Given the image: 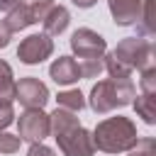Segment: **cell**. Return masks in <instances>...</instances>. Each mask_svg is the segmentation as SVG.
Returning a JSON list of instances; mask_svg holds the SVG:
<instances>
[{"label": "cell", "instance_id": "1", "mask_svg": "<svg viewBox=\"0 0 156 156\" xmlns=\"http://www.w3.org/2000/svg\"><path fill=\"white\" fill-rule=\"evenodd\" d=\"M136 139H139L136 124L122 115L107 117L98 122V127L93 129V144L105 154H124L136 144Z\"/></svg>", "mask_w": 156, "mask_h": 156}, {"label": "cell", "instance_id": "2", "mask_svg": "<svg viewBox=\"0 0 156 156\" xmlns=\"http://www.w3.org/2000/svg\"><path fill=\"white\" fill-rule=\"evenodd\" d=\"M134 95H136V88H134L132 78H107V80H100L93 85L88 102H90L93 112L105 115V112H112L117 107L132 105Z\"/></svg>", "mask_w": 156, "mask_h": 156}, {"label": "cell", "instance_id": "3", "mask_svg": "<svg viewBox=\"0 0 156 156\" xmlns=\"http://www.w3.org/2000/svg\"><path fill=\"white\" fill-rule=\"evenodd\" d=\"M115 61H119L124 68L129 71H144L149 66H156V51H154V44L141 39V37H127L122 39L112 51Z\"/></svg>", "mask_w": 156, "mask_h": 156}, {"label": "cell", "instance_id": "4", "mask_svg": "<svg viewBox=\"0 0 156 156\" xmlns=\"http://www.w3.org/2000/svg\"><path fill=\"white\" fill-rule=\"evenodd\" d=\"M54 139H56L58 151H61L63 156H93V154H95L93 134H90L83 124L68 127V129H63L61 134H56Z\"/></svg>", "mask_w": 156, "mask_h": 156}, {"label": "cell", "instance_id": "5", "mask_svg": "<svg viewBox=\"0 0 156 156\" xmlns=\"http://www.w3.org/2000/svg\"><path fill=\"white\" fill-rule=\"evenodd\" d=\"M17 136L22 141H44L49 134H51V127H49V115L41 110V107H29L20 115L17 119Z\"/></svg>", "mask_w": 156, "mask_h": 156}, {"label": "cell", "instance_id": "6", "mask_svg": "<svg viewBox=\"0 0 156 156\" xmlns=\"http://www.w3.org/2000/svg\"><path fill=\"white\" fill-rule=\"evenodd\" d=\"M71 49L78 58H102L107 51V41L90 27H80L71 34Z\"/></svg>", "mask_w": 156, "mask_h": 156}, {"label": "cell", "instance_id": "7", "mask_svg": "<svg viewBox=\"0 0 156 156\" xmlns=\"http://www.w3.org/2000/svg\"><path fill=\"white\" fill-rule=\"evenodd\" d=\"M54 54V39L49 34H29L27 39L20 41L17 46V58L27 66L41 63Z\"/></svg>", "mask_w": 156, "mask_h": 156}, {"label": "cell", "instance_id": "8", "mask_svg": "<svg viewBox=\"0 0 156 156\" xmlns=\"http://www.w3.org/2000/svg\"><path fill=\"white\" fill-rule=\"evenodd\" d=\"M15 100H20V105L29 107H44L49 102V88L39 80V78H22L20 83H15Z\"/></svg>", "mask_w": 156, "mask_h": 156}, {"label": "cell", "instance_id": "9", "mask_svg": "<svg viewBox=\"0 0 156 156\" xmlns=\"http://www.w3.org/2000/svg\"><path fill=\"white\" fill-rule=\"evenodd\" d=\"M107 7L112 12L115 24L119 27H132L141 20V7L144 0H107Z\"/></svg>", "mask_w": 156, "mask_h": 156}, {"label": "cell", "instance_id": "10", "mask_svg": "<svg viewBox=\"0 0 156 156\" xmlns=\"http://www.w3.org/2000/svg\"><path fill=\"white\" fill-rule=\"evenodd\" d=\"M49 76H51V80L58 83V85H71V83H76V80L80 78V66H78V61L71 58V56H58V58H54V63L49 66Z\"/></svg>", "mask_w": 156, "mask_h": 156}, {"label": "cell", "instance_id": "11", "mask_svg": "<svg viewBox=\"0 0 156 156\" xmlns=\"http://www.w3.org/2000/svg\"><path fill=\"white\" fill-rule=\"evenodd\" d=\"M41 24H44V34H49V37L61 34V32H66V27L71 24V12H68L63 5H54V7L46 12V17L41 20Z\"/></svg>", "mask_w": 156, "mask_h": 156}, {"label": "cell", "instance_id": "12", "mask_svg": "<svg viewBox=\"0 0 156 156\" xmlns=\"http://www.w3.org/2000/svg\"><path fill=\"white\" fill-rule=\"evenodd\" d=\"M136 100H132L136 115L146 122V124H156V95H146V93H139L134 95Z\"/></svg>", "mask_w": 156, "mask_h": 156}, {"label": "cell", "instance_id": "13", "mask_svg": "<svg viewBox=\"0 0 156 156\" xmlns=\"http://www.w3.org/2000/svg\"><path fill=\"white\" fill-rule=\"evenodd\" d=\"M7 27L12 29V32H22V29H27L29 24H34L32 22V15H29V5L27 2H20V5H15L10 12H7Z\"/></svg>", "mask_w": 156, "mask_h": 156}, {"label": "cell", "instance_id": "14", "mask_svg": "<svg viewBox=\"0 0 156 156\" xmlns=\"http://www.w3.org/2000/svg\"><path fill=\"white\" fill-rule=\"evenodd\" d=\"M15 100V76L7 61L0 58V105H7Z\"/></svg>", "mask_w": 156, "mask_h": 156}, {"label": "cell", "instance_id": "15", "mask_svg": "<svg viewBox=\"0 0 156 156\" xmlns=\"http://www.w3.org/2000/svg\"><path fill=\"white\" fill-rule=\"evenodd\" d=\"M56 102H58L56 107H63V110H71V112H80L85 107V98H83L80 90H63V93H58Z\"/></svg>", "mask_w": 156, "mask_h": 156}, {"label": "cell", "instance_id": "16", "mask_svg": "<svg viewBox=\"0 0 156 156\" xmlns=\"http://www.w3.org/2000/svg\"><path fill=\"white\" fill-rule=\"evenodd\" d=\"M141 29L146 34H154L156 32V0H144V7H141Z\"/></svg>", "mask_w": 156, "mask_h": 156}, {"label": "cell", "instance_id": "17", "mask_svg": "<svg viewBox=\"0 0 156 156\" xmlns=\"http://www.w3.org/2000/svg\"><path fill=\"white\" fill-rule=\"evenodd\" d=\"M102 66H105V71L110 73V78H129V76H132V71H129V68H124L119 61H115V56H112V54L102 56Z\"/></svg>", "mask_w": 156, "mask_h": 156}, {"label": "cell", "instance_id": "18", "mask_svg": "<svg viewBox=\"0 0 156 156\" xmlns=\"http://www.w3.org/2000/svg\"><path fill=\"white\" fill-rule=\"evenodd\" d=\"M129 156H156V141L151 136H139L136 144L129 149Z\"/></svg>", "mask_w": 156, "mask_h": 156}, {"label": "cell", "instance_id": "19", "mask_svg": "<svg viewBox=\"0 0 156 156\" xmlns=\"http://www.w3.org/2000/svg\"><path fill=\"white\" fill-rule=\"evenodd\" d=\"M78 66H80V78H98L105 71L102 58H83V63Z\"/></svg>", "mask_w": 156, "mask_h": 156}, {"label": "cell", "instance_id": "20", "mask_svg": "<svg viewBox=\"0 0 156 156\" xmlns=\"http://www.w3.org/2000/svg\"><path fill=\"white\" fill-rule=\"evenodd\" d=\"M139 88H141V93H146V95H156V66H149V68L141 71Z\"/></svg>", "mask_w": 156, "mask_h": 156}, {"label": "cell", "instance_id": "21", "mask_svg": "<svg viewBox=\"0 0 156 156\" xmlns=\"http://www.w3.org/2000/svg\"><path fill=\"white\" fill-rule=\"evenodd\" d=\"M29 5V15H32V22H41L46 17V12L54 7V0H32L27 2Z\"/></svg>", "mask_w": 156, "mask_h": 156}, {"label": "cell", "instance_id": "22", "mask_svg": "<svg viewBox=\"0 0 156 156\" xmlns=\"http://www.w3.org/2000/svg\"><path fill=\"white\" fill-rule=\"evenodd\" d=\"M20 144H22V139H20V136L7 134L5 129L0 132V154H15V151L20 149Z\"/></svg>", "mask_w": 156, "mask_h": 156}, {"label": "cell", "instance_id": "23", "mask_svg": "<svg viewBox=\"0 0 156 156\" xmlns=\"http://www.w3.org/2000/svg\"><path fill=\"white\" fill-rule=\"evenodd\" d=\"M12 122H15V110H12V102L0 105V132H2V129H7Z\"/></svg>", "mask_w": 156, "mask_h": 156}, {"label": "cell", "instance_id": "24", "mask_svg": "<svg viewBox=\"0 0 156 156\" xmlns=\"http://www.w3.org/2000/svg\"><path fill=\"white\" fill-rule=\"evenodd\" d=\"M27 156H56V154H54V149H49V146H44L41 141H34V144L29 146V151H27Z\"/></svg>", "mask_w": 156, "mask_h": 156}, {"label": "cell", "instance_id": "25", "mask_svg": "<svg viewBox=\"0 0 156 156\" xmlns=\"http://www.w3.org/2000/svg\"><path fill=\"white\" fill-rule=\"evenodd\" d=\"M10 39H12V29L7 27L5 20H0V49H5L10 44Z\"/></svg>", "mask_w": 156, "mask_h": 156}, {"label": "cell", "instance_id": "26", "mask_svg": "<svg viewBox=\"0 0 156 156\" xmlns=\"http://www.w3.org/2000/svg\"><path fill=\"white\" fill-rule=\"evenodd\" d=\"M20 2H24V0H0V12H10L15 5H20Z\"/></svg>", "mask_w": 156, "mask_h": 156}, {"label": "cell", "instance_id": "27", "mask_svg": "<svg viewBox=\"0 0 156 156\" xmlns=\"http://www.w3.org/2000/svg\"><path fill=\"white\" fill-rule=\"evenodd\" d=\"M71 2H73L76 7H83V10H88V7H93L98 0H71Z\"/></svg>", "mask_w": 156, "mask_h": 156}]
</instances>
